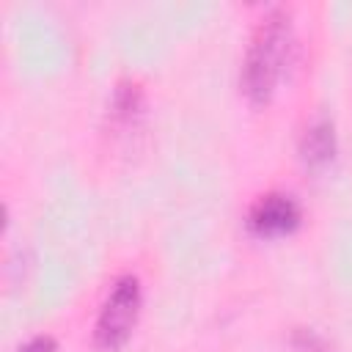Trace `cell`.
Instances as JSON below:
<instances>
[{
    "label": "cell",
    "instance_id": "7a4b0ae2",
    "mask_svg": "<svg viewBox=\"0 0 352 352\" xmlns=\"http://www.w3.org/2000/svg\"><path fill=\"white\" fill-rule=\"evenodd\" d=\"M138 311H140V283L135 275H121L110 286V292L99 308V316L94 324L96 346L104 352H116L129 338V333L138 322Z\"/></svg>",
    "mask_w": 352,
    "mask_h": 352
},
{
    "label": "cell",
    "instance_id": "5b68a950",
    "mask_svg": "<svg viewBox=\"0 0 352 352\" xmlns=\"http://www.w3.org/2000/svg\"><path fill=\"white\" fill-rule=\"evenodd\" d=\"M138 107H140V91L135 85H121L116 91V102H113L116 116L124 118V121H129L138 113Z\"/></svg>",
    "mask_w": 352,
    "mask_h": 352
},
{
    "label": "cell",
    "instance_id": "277c9868",
    "mask_svg": "<svg viewBox=\"0 0 352 352\" xmlns=\"http://www.w3.org/2000/svg\"><path fill=\"white\" fill-rule=\"evenodd\" d=\"M300 154L311 168L327 165L333 160V154H336V132H333V124L327 118H319L305 129V135L300 140Z\"/></svg>",
    "mask_w": 352,
    "mask_h": 352
},
{
    "label": "cell",
    "instance_id": "3957f363",
    "mask_svg": "<svg viewBox=\"0 0 352 352\" xmlns=\"http://www.w3.org/2000/svg\"><path fill=\"white\" fill-rule=\"evenodd\" d=\"M297 223H300V209H297L294 198L292 195H283V192L264 195L250 209V228L256 234H264V236L286 234Z\"/></svg>",
    "mask_w": 352,
    "mask_h": 352
},
{
    "label": "cell",
    "instance_id": "6da1fadb",
    "mask_svg": "<svg viewBox=\"0 0 352 352\" xmlns=\"http://www.w3.org/2000/svg\"><path fill=\"white\" fill-rule=\"evenodd\" d=\"M292 50V19L289 11L272 8L258 19L253 30L245 63H242V91L250 102H267L283 74Z\"/></svg>",
    "mask_w": 352,
    "mask_h": 352
},
{
    "label": "cell",
    "instance_id": "8992f818",
    "mask_svg": "<svg viewBox=\"0 0 352 352\" xmlns=\"http://www.w3.org/2000/svg\"><path fill=\"white\" fill-rule=\"evenodd\" d=\"M19 352H58V346H55L52 338H47V336H36V338H30Z\"/></svg>",
    "mask_w": 352,
    "mask_h": 352
}]
</instances>
